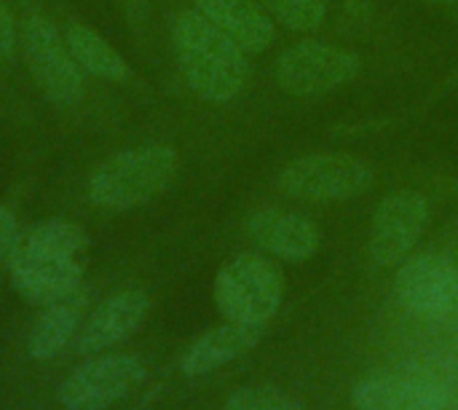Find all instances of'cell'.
Instances as JSON below:
<instances>
[{"label":"cell","mask_w":458,"mask_h":410,"mask_svg":"<svg viewBox=\"0 0 458 410\" xmlns=\"http://www.w3.org/2000/svg\"><path fill=\"white\" fill-rule=\"evenodd\" d=\"M86 234L67 220H46L21 234L8 255L11 282L32 303H54L75 290L83 279Z\"/></svg>","instance_id":"6da1fadb"},{"label":"cell","mask_w":458,"mask_h":410,"mask_svg":"<svg viewBox=\"0 0 458 410\" xmlns=\"http://www.w3.org/2000/svg\"><path fill=\"white\" fill-rule=\"evenodd\" d=\"M172 43L180 70L196 97L212 105H225L244 91L252 73L250 54L196 8L182 11L174 19Z\"/></svg>","instance_id":"7a4b0ae2"},{"label":"cell","mask_w":458,"mask_h":410,"mask_svg":"<svg viewBox=\"0 0 458 410\" xmlns=\"http://www.w3.org/2000/svg\"><path fill=\"white\" fill-rule=\"evenodd\" d=\"M180 167L174 148L148 142L102 161L89 180V199L102 209L126 212L164 193Z\"/></svg>","instance_id":"3957f363"},{"label":"cell","mask_w":458,"mask_h":410,"mask_svg":"<svg viewBox=\"0 0 458 410\" xmlns=\"http://www.w3.org/2000/svg\"><path fill=\"white\" fill-rule=\"evenodd\" d=\"M284 298V277L258 252H242L215 279V303L228 322L260 325L276 317Z\"/></svg>","instance_id":"277c9868"},{"label":"cell","mask_w":458,"mask_h":410,"mask_svg":"<svg viewBox=\"0 0 458 410\" xmlns=\"http://www.w3.org/2000/svg\"><path fill=\"white\" fill-rule=\"evenodd\" d=\"M376 180V169L352 153H311L290 161L276 175V188L290 199L330 204L362 196Z\"/></svg>","instance_id":"5b68a950"},{"label":"cell","mask_w":458,"mask_h":410,"mask_svg":"<svg viewBox=\"0 0 458 410\" xmlns=\"http://www.w3.org/2000/svg\"><path fill=\"white\" fill-rule=\"evenodd\" d=\"M362 70L354 51L325 40H298L287 46L274 64L276 83L295 97H319L352 83Z\"/></svg>","instance_id":"8992f818"},{"label":"cell","mask_w":458,"mask_h":410,"mask_svg":"<svg viewBox=\"0 0 458 410\" xmlns=\"http://www.w3.org/2000/svg\"><path fill=\"white\" fill-rule=\"evenodd\" d=\"M148 371L134 354H94L75 368L59 387V403L67 410H107L131 395Z\"/></svg>","instance_id":"52a82bcc"},{"label":"cell","mask_w":458,"mask_h":410,"mask_svg":"<svg viewBox=\"0 0 458 410\" xmlns=\"http://www.w3.org/2000/svg\"><path fill=\"white\" fill-rule=\"evenodd\" d=\"M24 59L35 83L56 105H75L83 97V78L75 56L62 43L59 30L40 13H27L21 21Z\"/></svg>","instance_id":"ba28073f"},{"label":"cell","mask_w":458,"mask_h":410,"mask_svg":"<svg viewBox=\"0 0 458 410\" xmlns=\"http://www.w3.org/2000/svg\"><path fill=\"white\" fill-rule=\"evenodd\" d=\"M432 209L424 193L397 191L389 193L370 223V258L378 266H397L421 242Z\"/></svg>","instance_id":"9c48e42d"},{"label":"cell","mask_w":458,"mask_h":410,"mask_svg":"<svg viewBox=\"0 0 458 410\" xmlns=\"http://www.w3.org/2000/svg\"><path fill=\"white\" fill-rule=\"evenodd\" d=\"M451 389L424 373H384L362 379L352 389L360 410H445Z\"/></svg>","instance_id":"30bf717a"},{"label":"cell","mask_w":458,"mask_h":410,"mask_svg":"<svg viewBox=\"0 0 458 410\" xmlns=\"http://www.w3.org/2000/svg\"><path fill=\"white\" fill-rule=\"evenodd\" d=\"M397 298L416 314H445L458 301L456 266L445 255L435 252L411 258L397 274Z\"/></svg>","instance_id":"8fae6325"},{"label":"cell","mask_w":458,"mask_h":410,"mask_svg":"<svg viewBox=\"0 0 458 410\" xmlns=\"http://www.w3.org/2000/svg\"><path fill=\"white\" fill-rule=\"evenodd\" d=\"M247 231L260 250L290 263L309 261L322 244V231L311 218L282 207L255 209L247 220Z\"/></svg>","instance_id":"7c38bea8"},{"label":"cell","mask_w":458,"mask_h":410,"mask_svg":"<svg viewBox=\"0 0 458 410\" xmlns=\"http://www.w3.org/2000/svg\"><path fill=\"white\" fill-rule=\"evenodd\" d=\"M150 298L142 290H121L99 303L75 338V352L94 357L126 341L145 322Z\"/></svg>","instance_id":"4fadbf2b"},{"label":"cell","mask_w":458,"mask_h":410,"mask_svg":"<svg viewBox=\"0 0 458 410\" xmlns=\"http://www.w3.org/2000/svg\"><path fill=\"white\" fill-rule=\"evenodd\" d=\"M193 8L247 54L266 51L276 38L271 13L260 0H196Z\"/></svg>","instance_id":"5bb4252c"},{"label":"cell","mask_w":458,"mask_h":410,"mask_svg":"<svg viewBox=\"0 0 458 410\" xmlns=\"http://www.w3.org/2000/svg\"><path fill=\"white\" fill-rule=\"evenodd\" d=\"M263 338L260 325H242V322H225L220 328H212L201 338L191 344V349L180 360V371L191 379L215 373L217 368L244 357L252 352Z\"/></svg>","instance_id":"9a60e30c"},{"label":"cell","mask_w":458,"mask_h":410,"mask_svg":"<svg viewBox=\"0 0 458 410\" xmlns=\"http://www.w3.org/2000/svg\"><path fill=\"white\" fill-rule=\"evenodd\" d=\"M83 306H86V295L81 290H75L54 303H46V309L38 314V320L27 336V354L40 363L54 360L70 344V338L78 333Z\"/></svg>","instance_id":"2e32d148"},{"label":"cell","mask_w":458,"mask_h":410,"mask_svg":"<svg viewBox=\"0 0 458 410\" xmlns=\"http://www.w3.org/2000/svg\"><path fill=\"white\" fill-rule=\"evenodd\" d=\"M67 48L75 56L78 67L86 70L94 78L102 81H113V83H123L129 78V64L126 59L91 27L86 24H70L67 27Z\"/></svg>","instance_id":"e0dca14e"},{"label":"cell","mask_w":458,"mask_h":410,"mask_svg":"<svg viewBox=\"0 0 458 410\" xmlns=\"http://www.w3.org/2000/svg\"><path fill=\"white\" fill-rule=\"evenodd\" d=\"M260 5L287 30L309 32L322 27L327 16V0H260Z\"/></svg>","instance_id":"ac0fdd59"},{"label":"cell","mask_w":458,"mask_h":410,"mask_svg":"<svg viewBox=\"0 0 458 410\" xmlns=\"http://www.w3.org/2000/svg\"><path fill=\"white\" fill-rule=\"evenodd\" d=\"M223 410H306L276 387H242L228 395Z\"/></svg>","instance_id":"d6986e66"},{"label":"cell","mask_w":458,"mask_h":410,"mask_svg":"<svg viewBox=\"0 0 458 410\" xmlns=\"http://www.w3.org/2000/svg\"><path fill=\"white\" fill-rule=\"evenodd\" d=\"M16 46V27H13V16L8 11V5L0 0V59H8L13 54Z\"/></svg>","instance_id":"ffe728a7"},{"label":"cell","mask_w":458,"mask_h":410,"mask_svg":"<svg viewBox=\"0 0 458 410\" xmlns=\"http://www.w3.org/2000/svg\"><path fill=\"white\" fill-rule=\"evenodd\" d=\"M19 239V226L11 209H5L0 204V255H11L13 244Z\"/></svg>","instance_id":"44dd1931"},{"label":"cell","mask_w":458,"mask_h":410,"mask_svg":"<svg viewBox=\"0 0 458 410\" xmlns=\"http://www.w3.org/2000/svg\"><path fill=\"white\" fill-rule=\"evenodd\" d=\"M427 3H440V5H456L458 0H427Z\"/></svg>","instance_id":"7402d4cb"}]
</instances>
